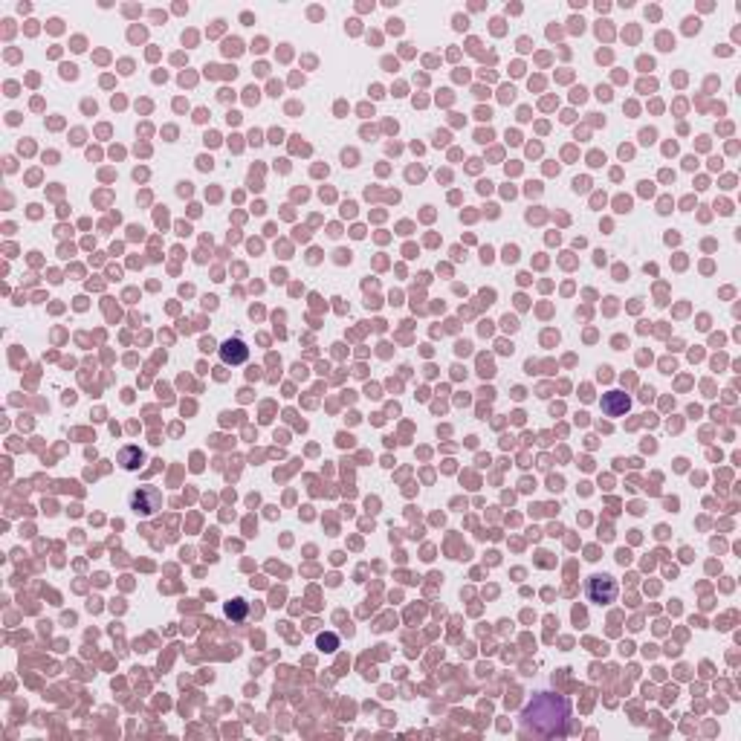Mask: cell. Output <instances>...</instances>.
Returning a JSON list of instances; mask_svg holds the SVG:
<instances>
[{"label":"cell","mask_w":741,"mask_h":741,"mask_svg":"<svg viewBox=\"0 0 741 741\" xmlns=\"http://www.w3.org/2000/svg\"><path fill=\"white\" fill-rule=\"evenodd\" d=\"M629 406H631V400L623 394V391H608V394H602V411H605L608 417H620V414H626Z\"/></svg>","instance_id":"5b68a950"},{"label":"cell","mask_w":741,"mask_h":741,"mask_svg":"<svg viewBox=\"0 0 741 741\" xmlns=\"http://www.w3.org/2000/svg\"><path fill=\"white\" fill-rule=\"evenodd\" d=\"M159 504H162V495L154 487H140L137 493H130V510H134V513L151 515V513L159 510Z\"/></svg>","instance_id":"7a4b0ae2"},{"label":"cell","mask_w":741,"mask_h":741,"mask_svg":"<svg viewBox=\"0 0 741 741\" xmlns=\"http://www.w3.org/2000/svg\"><path fill=\"white\" fill-rule=\"evenodd\" d=\"M221 359H224L226 365H243V362L249 359L246 342H243V339H229V342H224V345H221Z\"/></svg>","instance_id":"277c9868"},{"label":"cell","mask_w":741,"mask_h":741,"mask_svg":"<svg viewBox=\"0 0 741 741\" xmlns=\"http://www.w3.org/2000/svg\"><path fill=\"white\" fill-rule=\"evenodd\" d=\"M568 713L571 707L564 698H559L553 692H539L521 713V727H525L527 735L533 732L542 738H556L568 730Z\"/></svg>","instance_id":"6da1fadb"},{"label":"cell","mask_w":741,"mask_h":741,"mask_svg":"<svg viewBox=\"0 0 741 741\" xmlns=\"http://www.w3.org/2000/svg\"><path fill=\"white\" fill-rule=\"evenodd\" d=\"M142 461H145V455H142V449H140V446H125V449L119 452V466H122V469H127V472L140 469V466H142Z\"/></svg>","instance_id":"8992f818"},{"label":"cell","mask_w":741,"mask_h":741,"mask_svg":"<svg viewBox=\"0 0 741 741\" xmlns=\"http://www.w3.org/2000/svg\"><path fill=\"white\" fill-rule=\"evenodd\" d=\"M617 597V582L605 574H597L588 579V599L591 602H611Z\"/></svg>","instance_id":"3957f363"},{"label":"cell","mask_w":741,"mask_h":741,"mask_svg":"<svg viewBox=\"0 0 741 741\" xmlns=\"http://www.w3.org/2000/svg\"><path fill=\"white\" fill-rule=\"evenodd\" d=\"M229 614H235V617H241V614H243V605H241V599H235V605H229Z\"/></svg>","instance_id":"52a82bcc"}]
</instances>
